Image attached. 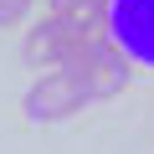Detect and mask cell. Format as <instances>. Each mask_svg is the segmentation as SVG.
Wrapping results in <instances>:
<instances>
[{
    "label": "cell",
    "instance_id": "8992f818",
    "mask_svg": "<svg viewBox=\"0 0 154 154\" xmlns=\"http://www.w3.org/2000/svg\"><path fill=\"white\" fill-rule=\"evenodd\" d=\"M103 5H108V0H103Z\"/></svg>",
    "mask_w": 154,
    "mask_h": 154
},
{
    "label": "cell",
    "instance_id": "5b68a950",
    "mask_svg": "<svg viewBox=\"0 0 154 154\" xmlns=\"http://www.w3.org/2000/svg\"><path fill=\"white\" fill-rule=\"evenodd\" d=\"M26 16H31V0H0V31L26 26Z\"/></svg>",
    "mask_w": 154,
    "mask_h": 154
},
{
    "label": "cell",
    "instance_id": "7a4b0ae2",
    "mask_svg": "<svg viewBox=\"0 0 154 154\" xmlns=\"http://www.w3.org/2000/svg\"><path fill=\"white\" fill-rule=\"evenodd\" d=\"M103 36L123 51L128 67L154 72V0H108Z\"/></svg>",
    "mask_w": 154,
    "mask_h": 154
},
{
    "label": "cell",
    "instance_id": "277c9868",
    "mask_svg": "<svg viewBox=\"0 0 154 154\" xmlns=\"http://www.w3.org/2000/svg\"><path fill=\"white\" fill-rule=\"evenodd\" d=\"M93 36L88 31H77V26H67V21H57V16H46L41 26H31L26 31V57H31V67H41V72H51V67H62V62H72L77 51H82Z\"/></svg>",
    "mask_w": 154,
    "mask_h": 154
},
{
    "label": "cell",
    "instance_id": "6da1fadb",
    "mask_svg": "<svg viewBox=\"0 0 154 154\" xmlns=\"http://www.w3.org/2000/svg\"><path fill=\"white\" fill-rule=\"evenodd\" d=\"M88 103H93V93L82 82V72H77L72 62H62V67L41 72L36 82L26 88L21 113H26V123H62V118H77Z\"/></svg>",
    "mask_w": 154,
    "mask_h": 154
},
{
    "label": "cell",
    "instance_id": "3957f363",
    "mask_svg": "<svg viewBox=\"0 0 154 154\" xmlns=\"http://www.w3.org/2000/svg\"><path fill=\"white\" fill-rule=\"evenodd\" d=\"M72 67L82 72V82H88V93H93V103L98 98H113V93H123L128 88V62H123V51L108 41V36H93L82 51L72 57Z\"/></svg>",
    "mask_w": 154,
    "mask_h": 154
}]
</instances>
